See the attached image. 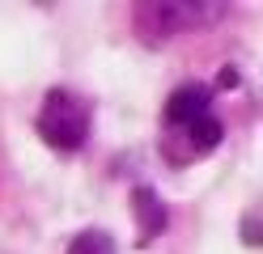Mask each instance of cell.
<instances>
[{"mask_svg": "<svg viewBox=\"0 0 263 254\" xmlns=\"http://www.w3.org/2000/svg\"><path fill=\"white\" fill-rule=\"evenodd\" d=\"M187 22V5H140L136 9V26H140V38L149 43H161L178 34Z\"/></svg>", "mask_w": 263, "mask_h": 254, "instance_id": "obj_3", "label": "cell"}, {"mask_svg": "<svg viewBox=\"0 0 263 254\" xmlns=\"http://www.w3.org/2000/svg\"><path fill=\"white\" fill-rule=\"evenodd\" d=\"M204 114H212V89L208 85H178V89L170 93L166 102V123L170 127H191V123H200Z\"/></svg>", "mask_w": 263, "mask_h": 254, "instance_id": "obj_2", "label": "cell"}, {"mask_svg": "<svg viewBox=\"0 0 263 254\" xmlns=\"http://www.w3.org/2000/svg\"><path fill=\"white\" fill-rule=\"evenodd\" d=\"M39 135L55 152H77L81 144L89 140V110L85 102L68 89H51L43 97V110H39Z\"/></svg>", "mask_w": 263, "mask_h": 254, "instance_id": "obj_1", "label": "cell"}, {"mask_svg": "<svg viewBox=\"0 0 263 254\" xmlns=\"http://www.w3.org/2000/svg\"><path fill=\"white\" fill-rule=\"evenodd\" d=\"M187 135H191V148H195V152H208V148H217V144H221V123H217L212 114H204L200 123H191V127H187Z\"/></svg>", "mask_w": 263, "mask_h": 254, "instance_id": "obj_6", "label": "cell"}, {"mask_svg": "<svg viewBox=\"0 0 263 254\" xmlns=\"http://www.w3.org/2000/svg\"><path fill=\"white\" fill-rule=\"evenodd\" d=\"M132 212H136V225H140V237H136L140 246L153 242V237L166 229V203L157 199L153 186H136V191H132Z\"/></svg>", "mask_w": 263, "mask_h": 254, "instance_id": "obj_4", "label": "cell"}, {"mask_svg": "<svg viewBox=\"0 0 263 254\" xmlns=\"http://www.w3.org/2000/svg\"><path fill=\"white\" fill-rule=\"evenodd\" d=\"M68 254H115V237L102 229H85L68 242Z\"/></svg>", "mask_w": 263, "mask_h": 254, "instance_id": "obj_5", "label": "cell"}, {"mask_svg": "<svg viewBox=\"0 0 263 254\" xmlns=\"http://www.w3.org/2000/svg\"><path fill=\"white\" fill-rule=\"evenodd\" d=\"M242 242H246V246H259V216L242 220Z\"/></svg>", "mask_w": 263, "mask_h": 254, "instance_id": "obj_7", "label": "cell"}]
</instances>
